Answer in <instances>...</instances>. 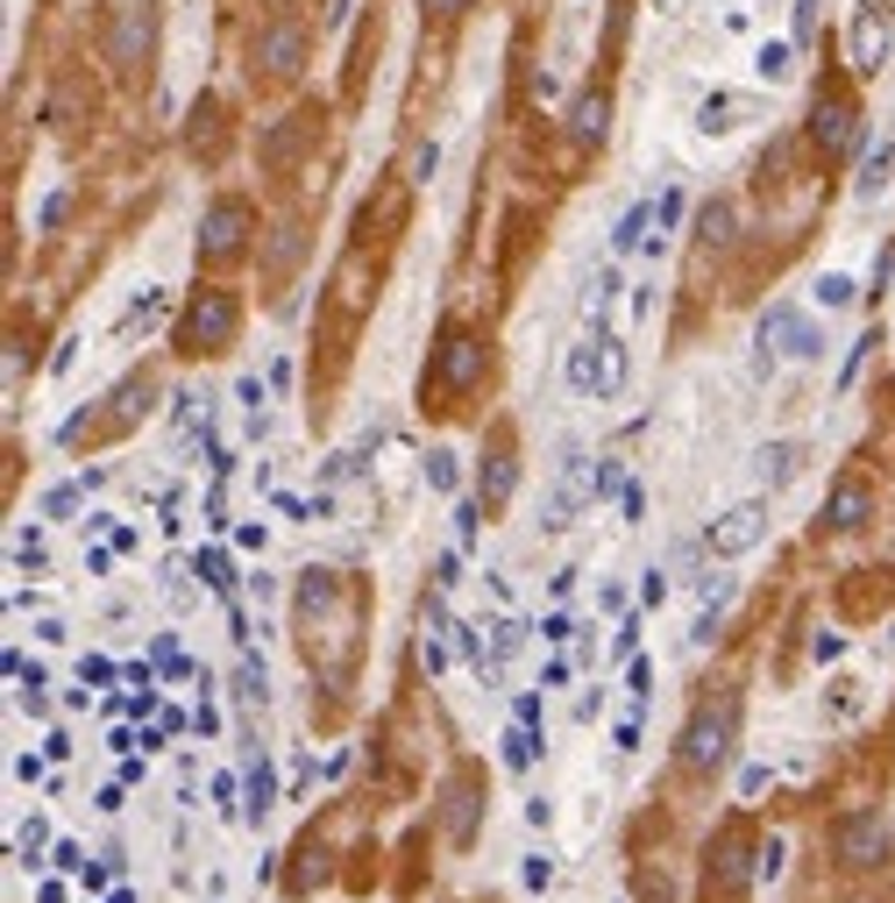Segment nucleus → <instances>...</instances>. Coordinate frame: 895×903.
Here are the masks:
<instances>
[{"mask_svg":"<svg viewBox=\"0 0 895 903\" xmlns=\"http://www.w3.org/2000/svg\"><path fill=\"white\" fill-rule=\"evenodd\" d=\"M732 733H739V704H732V698L704 704V712L690 718V733H682V769H690V776H711L725 755H732Z\"/></svg>","mask_w":895,"mask_h":903,"instance_id":"nucleus-1","label":"nucleus"},{"mask_svg":"<svg viewBox=\"0 0 895 903\" xmlns=\"http://www.w3.org/2000/svg\"><path fill=\"white\" fill-rule=\"evenodd\" d=\"M761 534H768V505L747 499V505H732V513L711 526L704 548H711V555H747V548H761Z\"/></svg>","mask_w":895,"mask_h":903,"instance_id":"nucleus-2","label":"nucleus"},{"mask_svg":"<svg viewBox=\"0 0 895 903\" xmlns=\"http://www.w3.org/2000/svg\"><path fill=\"white\" fill-rule=\"evenodd\" d=\"M810 143L825 149V157H846V149L860 143V114H853V100H825V93H817V108H810Z\"/></svg>","mask_w":895,"mask_h":903,"instance_id":"nucleus-3","label":"nucleus"},{"mask_svg":"<svg viewBox=\"0 0 895 903\" xmlns=\"http://www.w3.org/2000/svg\"><path fill=\"white\" fill-rule=\"evenodd\" d=\"M299 57H306V29H299V22H270V29H264V43L249 36V71L264 65L270 79H284V71L299 65Z\"/></svg>","mask_w":895,"mask_h":903,"instance_id":"nucleus-4","label":"nucleus"},{"mask_svg":"<svg viewBox=\"0 0 895 903\" xmlns=\"http://www.w3.org/2000/svg\"><path fill=\"white\" fill-rule=\"evenodd\" d=\"M235 335V299L227 292H200L192 299V313H186V342H192V356H200V342L214 349V342Z\"/></svg>","mask_w":895,"mask_h":903,"instance_id":"nucleus-5","label":"nucleus"},{"mask_svg":"<svg viewBox=\"0 0 895 903\" xmlns=\"http://www.w3.org/2000/svg\"><path fill=\"white\" fill-rule=\"evenodd\" d=\"M583 499H597V470H590V462L569 448V462H561V484H555V499H548V526H569Z\"/></svg>","mask_w":895,"mask_h":903,"instance_id":"nucleus-6","label":"nucleus"},{"mask_svg":"<svg viewBox=\"0 0 895 903\" xmlns=\"http://www.w3.org/2000/svg\"><path fill=\"white\" fill-rule=\"evenodd\" d=\"M882 847H888L882 811H860V818H846V825H839V854H846L853 868H874V861H882Z\"/></svg>","mask_w":895,"mask_h":903,"instance_id":"nucleus-7","label":"nucleus"},{"mask_svg":"<svg viewBox=\"0 0 895 903\" xmlns=\"http://www.w3.org/2000/svg\"><path fill=\"white\" fill-rule=\"evenodd\" d=\"M149 43H157V14H149V0H135V8L114 22V65H143Z\"/></svg>","mask_w":895,"mask_h":903,"instance_id":"nucleus-8","label":"nucleus"},{"mask_svg":"<svg viewBox=\"0 0 895 903\" xmlns=\"http://www.w3.org/2000/svg\"><path fill=\"white\" fill-rule=\"evenodd\" d=\"M882 57H888V8H882V0H868L860 22H853V65L860 71H882Z\"/></svg>","mask_w":895,"mask_h":903,"instance_id":"nucleus-9","label":"nucleus"},{"mask_svg":"<svg viewBox=\"0 0 895 903\" xmlns=\"http://www.w3.org/2000/svg\"><path fill=\"white\" fill-rule=\"evenodd\" d=\"M242 228H249V207H242V200H221L214 207V214H206V257H235V249H242Z\"/></svg>","mask_w":895,"mask_h":903,"instance_id":"nucleus-10","label":"nucleus"},{"mask_svg":"<svg viewBox=\"0 0 895 903\" xmlns=\"http://www.w3.org/2000/svg\"><path fill=\"white\" fill-rule=\"evenodd\" d=\"M569 384L575 391H612V342H583L569 356Z\"/></svg>","mask_w":895,"mask_h":903,"instance_id":"nucleus-11","label":"nucleus"},{"mask_svg":"<svg viewBox=\"0 0 895 903\" xmlns=\"http://www.w3.org/2000/svg\"><path fill=\"white\" fill-rule=\"evenodd\" d=\"M796 470H803V442H775V448H761V484H788Z\"/></svg>","mask_w":895,"mask_h":903,"instance_id":"nucleus-12","label":"nucleus"},{"mask_svg":"<svg viewBox=\"0 0 895 903\" xmlns=\"http://www.w3.org/2000/svg\"><path fill=\"white\" fill-rule=\"evenodd\" d=\"M604 114H612V100L583 93V100H575V135H583V143H604Z\"/></svg>","mask_w":895,"mask_h":903,"instance_id":"nucleus-13","label":"nucleus"},{"mask_svg":"<svg viewBox=\"0 0 895 903\" xmlns=\"http://www.w3.org/2000/svg\"><path fill=\"white\" fill-rule=\"evenodd\" d=\"M888 171H895V143H882V149H868V171H860V200H874V192L888 186Z\"/></svg>","mask_w":895,"mask_h":903,"instance_id":"nucleus-14","label":"nucleus"},{"mask_svg":"<svg viewBox=\"0 0 895 903\" xmlns=\"http://www.w3.org/2000/svg\"><path fill=\"white\" fill-rule=\"evenodd\" d=\"M696 129H704V135H725V129H739V100H732V93L704 100V114H696Z\"/></svg>","mask_w":895,"mask_h":903,"instance_id":"nucleus-15","label":"nucleus"},{"mask_svg":"<svg viewBox=\"0 0 895 903\" xmlns=\"http://www.w3.org/2000/svg\"><path fill=\"white\" fill-rule=\"evenodd\" d=\"M860 520H868V491L839 484V499H831V526H860Z\"/></svg>","mask_w":895,"mask_h":903,"instance_id":"nucleus-16","label":"nucleus"},{"mask_svg":"<svg viewBox=\"0 0 895 903\" xmlns=\"http://www.w3.org/2000/svg\"><path fill=\"white\" fill-rule=\"evenodd\" d=\"M242 811H249V818H264V811H270V769H264V761H249V804H242Z\"/></svg>","mask_w":895,"mask_h":903,"instance_id":"nucleus-17","label":"nucleus"},{"mask_svg":"<svg viewBox=\"0 0 895 903\" xmlns=\"http://www.w3.org/2000/svg\"><path fill=\"white\" fill-rule=\"evenodd\" d=\"M612 292H618V270H597V285H590V299H583V313H590V321H604Z\"/></svg>","mask_w":895,"mask_h":903,"instance_id":"nucleus-18","label":"nucleus"},{"mask_svg":"<svg viewBox=\"0 0 895 903\" xmlns=\"http://www.w3.org/2000/svg\"><path fill=\"white\" fill-rule=\"evenodd\" d=\"M846 299H853V278H839V270H831V278H817V306H825V313H839Z\"/></svg>","mask_w":895,"mask_h":903,"instance_id":"nucleus-19","label":"nucleus"},{"mask_svg":"<svg viewBox=\"0 0 895 903\" xmlns=\"http://www.w3.org/2000/svg\"><path fill=\"white\" fill-rule=\"evenodd\" d=\"M519 882H526V890H548V882H555V854H548V847H540V854H526Z\"/></svg>","mask_w":895,"mask_h":903,"instance_id":"nucleus-20","label":"nucleus"},{"mask_svg":"<svg viewBox=\"0 0 895 903\" xmlns=\"http://www.w3.org/2000/svg\"><path fill=\"white\" fill-rule=\"evenodd\" d=\"M505 761H512V769H526V761H534V726H512V733H505Z\"/></svg>","mask_w":895,"mask_h":903,"instance_id":"nucleus-21","label":"nucleus"},{"mask_svg":"<svg viewBox=\"0 0 895 903\" xmlns=\"http://www.w3.org/2000/svg\"><path fill=\"white\" fill-rule=\"evenodd\" d=\"M618 249H633V243H647V207H633L626 221H618V235H612Z\"/></svg>","mask_w":895,"mask_h":903,"instance_id":"nucleus-22","label":"nucleus"},{"mask_svg":"<svg viewBox=\"0 0 895 903\" xmlns=\"http://www.w3.org/2000/svg\"><path fill=\"white\" fill-rule=\"evenodd\" d=\"M753 876H761V882H775V876H782V839H768V847L753 854Z\"/></svg>","mask_w":895,"mask_h":903,"instance_id":"nucleus-23","label":"nucleus"},{"mask_svg":"<svg viewBox=\"0 0 895 903\" xmlns=\"http://www.w3.org/2000/svg\"><path fill=\"white\" fill-rule=\"evenodd\" d=\"M761 79H788V43H768L761 51Z\"/></svg>","mask_w":895,"mask_h":903,"instance_id":"nucleus-24","label":"nucleus"},{"mask_svg":"<svg viewBox=\"0 0 895 903\" xmlns=\"http://www.w3.org/2000/svg\"><path fill=\"white\" fill-rule=\"evenodd\" d=\"M640 598H647V605H661V598H669V577H661V569H647V583H640Z\"/></svg>","mask_w":895,"mask_h":903,"instance_id":"nucleus-25","label":"nucleus"},{"mask_svg":"<svg viewBox=\"0 0 895 903\" xmlns=\"http://www.w3.org/2000/svg\"><path fill=\"white\" fill-rule=\"evenodd\" d=\"M427 477H434V484L448 491V484H455V456H434V462H427Z\"/></svg>","mask_w":895,"mask_h":903,"instance_id":"nucleus-26","label":"nucleus"},{"mask_svg":"<svg viewBox=\"0 0 895 903\" xmlns=\"http://www.w3.org/2000/svg\"><path fill=\"white\" fill-rule=\"evenodd\" d=\"M427 8H434V14H455V8H462V0H427Z\"/></svg>","mask_w":895,"mask_h":903,"instance_id":"nucleus-27","label":"nucleus"}]
</instances>
